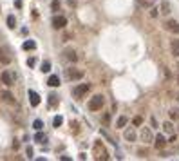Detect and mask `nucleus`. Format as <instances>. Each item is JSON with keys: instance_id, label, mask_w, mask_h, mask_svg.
Here are the masks:
<instances>
[{"instance_id": "9", "label": "nucleus", "mask_w": 179, "mask_h": 161, "mask_svg": "<svg viewBox=\"0 0 179 161\" xmlns=\"http://www.w3.org/2000/svg\"><path fill=\"white\" fill-rule=\"evenodd\" d=\"M0 78H2V83H4L6 87H11V85L15 83V76H13L11 71H4L2 74H0Z\"/></svg>"}, {"instance_id": "39", "label": "nucleus", "mask_w": 179, "mask_h": 161, "mask_svg": "<svg viewBox=\"0 0 179 161\" xmlns=\"http://www.w3.org/2000/svg\"><path fill=\"white\" fill-rule=\"evenodd\" d=\"M175 100H177V101H179V93H177V96H175Z\"/></svg>"}, {"instance_id": "13", "label": "nucleus", "mask_w": 179, "mask_h": 161, "mask_svg": "<svg viewBox=\"0 0 179 161\" xmlns=\"http://www.w3.org/2000/svg\"><path fill=\"white\" fill-rule=\"evenodd\" d=\"M163 132L168 136V137H172V136H175V132H174V125L170 123V121H165L163 123Z\"/></svg>"}, {"instance_id": "6", "label": "nucleus", "mask_w": 179, "mask_h": 161, "mask_svg": "<svg viewBox=\"0 0 179 161\" xmlns=\"http://www.w3.org/2000/svg\"><path fill=\"white\" fill-rule=\"evenodd\" d=\"M53 27L54 29H63L65 26H67V18L65 16H62V15H56V16H53Z\"/></svg>"}, {"instance_id": "10", "label": "nucleus", "mask_w": 179, "mask_h": 161, "mask_svg": "<svg viewBox=\"0 0 179 161\" xmlns=\"http://www.w3.org/2000/svg\"><path fill=\"white\" fill-rule=\"evenodd\" d=\"M123 137H125L127 141H136L138 134H136V130H134V127H128V129H125V132H123Z\"/></svg>"}, {"instance_id": "37", "label": "nucleus", "mask_w": 179, "mask_h": 161, "mask_svg": "<svg viewBox=\"0 0 179 161\" xmlns=\"http://www.w3.org/2000/svg\"><path fill=\"white\" fill-rule=\"evenodd\" d=\"M13 149H15V150H18V149H20V143H18V141H15V143H13Z\"/></svg>"}, {"instance_id": "31", "label": "nucleus", "mask_w": 179, "mask_h": 161, "mask_svg": "<svg viewBox=\"0 0 179 161\" xmlns=\"http://www.w3.org/2000/svg\"><path fill=\"white\" fill-rule=\"evenodd\" d=\"M27 65H29V67H34V65H36V58H29V60H27Z\"/></svg>"}, {"instance_id": "18", "label": "nucleus", "mask_w": 179, "mask_h": 161, "mask_svg": "<svg viewBox=\"0 0 179 161\" xmlns=\"http://www.w3.org/2000/svg\"><path fill=\"white\" fill-rule=\"evenodd\" d=\"M22 47H24L26 51H33V49H36V42H33V40H26L24 43H22Z\"/></svg>"}, {"instance_id": "15", "label": "nucleus", "mask_w": 179, "mask_h": 161, "mask_svg": "<svg viewBox=\"0 0 179 161\" xmlns=\"http://www.w3.org/2000/svg\"><path fill=\"white\" fill-rule=\"evenodd\" d=\"M170 49H172V54L175 58H179V40H172L170 42Z\"/></svg>"}, {"instance_id": "23", "label": "nucleus", "mask_w": 179, "mask_h": 161, "mask_svg": "<svg viewBox=\"0 0 179 161\" xmlns=\"http://www.w3.org/2000/svg\"><path fill=\"white\" fill-rule=\"evenodd\" d=\"M34 141H38V143H43V141H45V136H43V134L38 130V132L34 134Z\"/></svg>"}, {"instance_id": "1", "label": "nucleus", "mask_w": 179, "mask_h": 161, "mask_svg": "<svg viewBox=\"0 0 179 161\" xmlns=\"http://www.w3.org/2000/svg\"><path fill=\"white\" fill-rule=\"evenodd\" d=\"M105 105V96H101V94H96V96H92L91 100H89V110H101V107Z\"/></svg>"}, {"instance_id": "19", "label": "nucleus", "mask_w": 179, "mask_h": 161, "mask_svg": "<svg viewBox=\"0 0 179 161\" xmlns=\"http://www.w3.org/2000/svg\"><path fill=\"white\" fill-rule=\"evenodd\" d=\"M47 85H49V87H58V85H60V78H58L56 74L49 76V80H47Z\"/></svg>"}, {"instance_id": "24", "label": "nucleus", "mask_w": 179, "mask_h": 161, "mask_svg": "<svg viewBox=\"0 0 179 161\" xmlns=\"http://www.w3.org/2000/svg\"><path fill=\"white\" fill-rule=\"evenodd\" d=\"M161 13H163V15H168V13H170V4H168V2H163V4H161Z\"/></svg>"}, {"instance_id": "17", "label": "nucleus", "mask_w": 179, "mask_h": 161, "mask_svg": "<svg viewBox=\"0 0 179 161\" xmlns=\"http://www.w3.org/2000/svg\"><path fill=\"white\" fill-rule=\"evenodd\" d=\"M47 98H49L47 101H49V107H51V109H54V107H56V105L60 103V100H58V96H56L54 93H51V94H49Z\"/></svg>"}, {"instance_id": "22", "label": "nucleus", "mask_w": 179, "mask_h": 161, "mask_svg": "<svg viewBox=\"0 0 179 161\" xmlns=\"http://www.w3.org/2000/svg\"><path fill=\"white\" fill-rule=\"evenodd\" d=\"M15 26H16V20H15L13 15H9V16H7V27H9V29H15Z\"/></svg>"}, {"instance_id": "35", "label": "nucleus", "mask_w": 179, "mask_h": 161, "mask_svg": "<svg viewBox=\"0 0 179 161\" xmlns=\"http://www.w3.org/2000/svg\"><path fill=\"white\" fill-rule=\"evenodd\" d=\"M150 125H152V129L158 127V121H156V118H150Z\"/></svg>"}, {"instance_id": "40", "label": "nucleus", "mask_w": 179, "mask_h": 161, "mask_svg": "<svg viewBox=\"0 0 179 161\" xmlns=\"http://www.w3.org/2000/svg\"><path fill=\"white\" fill-rule=\"evenodd\" d=\"M0 38H2V35H0Z\"/></svg>"}, {"instance_id": "26", "label": "nucleus", "mask_w": 179, "mask_h": 161, "mask_svg": "<svg viewBox=\"0 0 179 161\" xmlns=\"http://www.w3.org/2000/svg\"><path fill=\"white\" fill-rule=\"evenodd\" d=\"M156 4V0H141V6L143 7H152Z\"/></svg>"}, {"instance_id": "5", "label": "nucleus", "mask_w": 179, "mask_h": 161, "mask_svg": "<svg viewBox=\"0 0 179 161\" xmlns=\"http://www.w3.org/2000/svg\"><path fill=\"white\" fill-rule=\"evenodd\" d=\"M139 136H141V141L143 143H152L154 141V134H152V129L150 127H143Z\"/></svg>"}, {"instance_id": "16", "label": "nucleus", "mask_w": 179, "mask_h": 161, "mask_svg": "<svg viewBox=\"0 0 179 161\" xmlns=\"http://www.w3.org/2000/svg\"><path fill=\"white\" fill-rule=\"evenodd\" d=\"M0 98H2L4 101H7V103H15L13 94H11V93H7V90H2V93H0Z\"/></svg>"}, {"instance_id": "2", "label": "nucleus", "mask_w": 179, "mask_h": 161, "mask_svg": "<svg viewBox=\"0 0 179 161\" xmlns=\"http://www.w3.org/2000/svg\"><path fill=\"white\" fill-rule=\"evenodd\" d=\"M83 71L81 69H76V67H71V69H67L65 71V76H67V80H71V82H76V80H81L83 78Z\"/></svg>"}, {"instance_id": "21", "label": "nucleus", "mask_w": 179, "mask_h": 161, "mask_svg": "<svg viewBox=\"0 0 179 161\" xmlns=\"http://www.w3.org/2000/svg\"><path fill=\"white\" fill-rule=\"evenodd\" d=\"M42 73H49L51 71V62L49 60H45V62H42V69H40Z\"/></svg>"}, {"instance_id": "33", "label": "nucleus", "mask_w": 179, "mask_h": 161, "mask_svg": "<svg viewBox=\"0 0 179 161\" xmlns=\"http://www.w3.org/2000/svg\"><path fill=\"white\" fill-rule=\"evenodd\" d=\"M67 4H69L71 7H76L78 6V0H67Z\"/></svg>"}, {"instance_id": "28", "label": "nucleus", "mask_w": 179, "mask_h": 161, "mask_svg": "<svg viewBox=\"0 0 179 161\" xmlns=\"http://www.w3.org/2000/svg\"><path fill=\"white\" fill-rule=\"evenodd\" d=\"M132 123L136 125V127H139V125H143V118H141V116H136V118L132 120Z\"/></svg>"}, {"instance_id": "25", "label": "nucleus", "mask_w": 179, "mask_h": 161, "mask_svg": "<svg viewBox=\"0 0 179 161\" xmlns=\"http://www.w3.org/2000/svg\"><path fill=\"white\" fill-rule=\"evenodd\" d=\"M33 127H34V130H42L43 129V121L42 120H34L33 121Z\"/></svg>"}, {"instance_id": "34", "label": "nucleus", "mask_w": 179, "mask_h": 161, "mask_svg": "<svg viewBox=\"0 0 179 161\" xmlns=\"http://www.w3.org/2000/svg\"><path fill=\"white\" fill-rule=\"evenodd\" d=\"M26 154H27V157L31 159V157H33V149H31V147H27V149H26Z\"/></svg>"}, {"instance_id": "7", "label": "nucleus", "mask_w": 179, "mask_h": 161, "mask_svg": "<svg viewBox=\"0 0 179 161\" xmlns=\"http://www.w3.org/2000/svg\"><path fill=\"white\" fill-rule=\"evenodd\" d=\"M165 29H167L168 33H172V35H179V22H175V20H167V22H165Z\"/></svg>"}, {"instance_id": "30", "label": "nucleus", "mask_w": 179, "mask_h": 161, "mask_svg": "<svg viewBox=\"0 0 179 161\" xmlns=\"http://www.w3.org/2000/svg\"><path fill=\"white\" fill-rule=\"evenodd\" d=\"M51 7H53V11L60 9V0H53V4H51Z\"/></svg>"}, {"instance_id": "12", "label": "nucleus", "mask_w": 179, "mask_h": 161, "mask_svg": "<svg viewBox=\"0 0 179 161\" xmlns=\"http://www.w3.org/2000/svg\"><path fill=\"white\" fill-rule=\"evenodd\" d=\"M154 145H156V149H165L167 147V140H165V136L163 134H158V136H156L154 137Z\"/></svg>"}, {"instance_id": "41", "label": "nucleus", "mask_w": 179, "mask_h": 161, "mask_svg": "<svg viewBox=\"0 0 179 161\" xmlns=\"http://www.w3.org/2000/svg\"><path fill=\"white\" fill-rule=\"evenodd\" d=\"M177 65H179V62H177Z\"/></svg>"}, {"instance_id": "32", "label": "nucleus", "mask_w": 179, "mask_h": 161, "mask_svg": "<svg viewBox=\"0 0 179 161\" xmlns=\"http://www.w3.org/2000/svg\"><path fill=\"white\" fill-rule=\"evenodd\" d=\"M158 15H159V13H158V9H156V7H152V9H150V16H152V18H156Z\"/></svg>"}, {"instance_id": "38", "label": "nucleus", "mask_w": 179, "mask_h": 161, "mask_svg": "<svg viewBox=\"0 0 179 161\" xmlns=\"http://www.w3.org/2000/svg\"><path fill=\"white\" fill-rule=\"evenodd\" d=\"M60 159H62V161H71V157H69V156H62Z\"/></svg>"}, {"instance_id": "11", "label": "nucleus", "mask_w": 179, "mask_h": 161, "mask_svg": "<svg viewBox=\"0 0 179 161\" xmlns=\"http://www.w3.org/2000/svg\"><path fill=\"white\" fill-rule=\"evenodd\" d=\"M27 96H29V103H31L33 107H38V105H40V94H38V93H34V90L29 89Z\"/></svg>"}, {"instance_id": "4", "label": "nucleus", "mask_w": 179, "mask_h": 161, "mask_svg": "<svg viewBox=\"0 0 179 161\" xmlns=\"http://www.w3.org/2000/svg\"><path fill=\"white\" fill-rule=\"evenodd\" d=\"M89 90H91V85H89V83H80L78 87L73 89V94H74V98H83Z\"/></svg>"}, {"instance_id": "14", "label": "nucleus", "mask_w": 179, "mask_h": 161, "mask_svg": "<svg viewBox=\"0 0 179 161\" xmlns=\"http://www.w3.org/2000/svg\"><path fill=\"white\" fill-rule=\"evenodd\" d=\"M63 54H65V58H67V60L73 62V63H74V62H78V54H76V51H73V49H65V53H63Z\"/></svg>"}, {"instance_id": "20", "label": "nucleus", "mask_w": 179, "mask_h": 161, "mask_svg": "<svg viewBox=\"0 0 179 161\" xmlns=\"http://www.w3.org/2000/svg\"><path fill=\"white\" fill-rule=\"evenodd\" d=\"M127 123H128V118H127V116H120L118 121H116V127H118V129H123Z\"/></svg>"}, {"instance_id": "27", "label": "nucleus", "mask_w": 179, "mask_h": 161, "mask_svg": "<svg viewBox=\"0 0 179 161\" xmlns=\"http://www.w3.org/2000/svg\"><path fill=\"white\" fill-rule=\"evenodd\" d=\"M62 123H63V118H62V116H54V120H53V125H54V127H60Z\"/></svg>"}, {"instance_id": "29", "label": "nucleus", "mask_w": 179, "mask_h": 161, "mask_svg": "<svg viewBox=\"0 0 179 161\" xmlns=\"http://www.w3.org/2000/svg\"><path fill=\"white\" fill-rule=\"evenodd\" d=\"M170 118H172V120H177V118H179V110L172 109V110H170Z\"/></svg>"}, {"instance_id": "36", "label": "nucleus", "mask_w": 179, "mask_h": 161, "mask_svg": "<svg viewBox=\"0 0 179 161\" xmlns=\"http://www.w3.org/2000/svg\"><path fill=\"white\" fill-rule=\"evenodd\" d=\"M15 6L20 9V7H22V0H15Z\"/></svg>"}, {"instance_id": "8", "label": "nucleus", "mask_w": 179, "mask_h": 161, "mask_svg": "<svg viewBox=\"0 0 179 161\" xmlns=\"http://www.w3.org/2000/svg\"><path fill=\"white\" fill-rule=\"evenodd\" d=\"M0 62L6 63V65H9L13 62V56H11V53H9L7 47H0Z\"/></svg>"}, {"instance_id": "3", "label": "nucleus", "mask_w": 179, "mask_h": 161, "mask_svg": "<svg viewBox=\"0 0 179 161\" xmlns=\"http://www.w3.org/2000/svg\"><path fill=\"white\" fill-rule=\"evenodd\" d=\"M94 157L100 159V161H101V159H103V161L109 159V152L105 150V147L101 145V141H96V143H94Z\"/></svg>"}]
</instances>
